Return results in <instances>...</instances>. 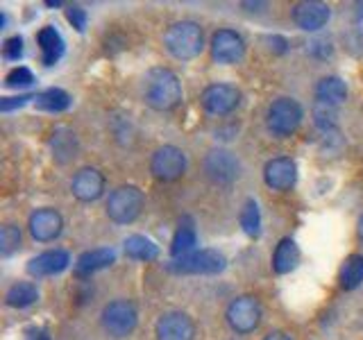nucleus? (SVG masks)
I'll list each match as a JSON object with an SVG mask.
<instances>
[{
    "mask_svg": "<svg viewBox=\"0 0 363 340\" xmlns=\"http://www.w3.org/2000/svg\"><path fill=\"white\" fill-rule=\"evenodd\" d=\"M143 102L155 111H170L182 102V82L170 68H152L143 77Z\"/></svg>",
    "mask_w": 363,
    "mask_h": 340,
    "instance_id": "obj_1",
    "label": "nucleus"
},
{
    "mask_svg": "<svg viewBox=\"0 0 363 340\" xmlns=\"http://www.w3.org/2000/svg\"><path fill=\"white\" fill-rule=\"evenodd\" d=\"M164 45L179 62L196 60L204 50V32L196 21H177L164 32Z\"/></svg>",
    "mask_w": 363,
    "mask_h": 340,
    "instance_id": "obj_2",
    "label": "nucleus"
},
{
    "mask_svg": "<svg viewBox=\"0 0 363 340\" xmlns=\"http://www.w3.org/2000/svg\"><path fill=\"white\" fill-rule=\"evenodd\" d=\"M143 209V193L139 186L125 184L109 193L107 198V215L116 225H130L141 215Z\"/></svg>",
    "mask_w": 363,
    "mask_h": 340,
    "instance_id": "obj_3",
    "label": "nucleus"
},
{
    "mask_svg": "<svg viewBox=\"0 0 363 340\" xmlns=\"http://www.w3.org/2000/svg\"><path fill=\"white\" fill-rule=\"evenodd\" d=\"M100 322L109 338L123 340L136 329L139 313H136V306L130 300H113L102 309Z\"/></svg>",
    "mask_w": 363,
    "mask_h": 340,
    "instance_id": "obj_4",
    "label": "nucleus"
},
{
    "mask_svg": "<svg viewBox=\"0 0 363 340\" xmlns=\"http://www.w3.org/2000/svg\"><path fill=\"white\" fill-rule=\"evenodd\" d=\"M227 266V259L218 249H196L193 254L173 259L168 264L170 272L177 275H218Z\"/></svg>",
    "mask_w": 363,
    "mask_h": 340,
    "instance_id": "obj_5",
    "label": "nucleus"
},
{
    "mask_svg": "<svg viewBox=\"0 0 363 340\" xmlns=\"http://www.w3.org/2000/svg\"><path fill=\"white\" fill-rule=\"evenodd\" d=\"M304 111L300 107L298 100L293 98H277L272 105L268 107V130L275 134V136H291L293 132H298L300 123H302Z\"/></svg>",
    "mask_w": 363,
    "mask_h": 340,
    "instance_id": "obj_6",
    "label": "nucleus"
},
{
    "mask_svg": "<svg viewBox=\"0 0 363 340\" xmlns=\"http://www.w3.org/2000/svg\"><path fill=\"white\" fill-rule=\"evenodd\" d=\"M227 324L236 334H252L261 322V304L252 295H241L227 306Z\"/></svg>",
    "mask_w": 363,
    "mask_h": 340,
    "instance_id": "obj_7",
    "label": "nucleus"
},
{
    "mask_svg": "<svg viewBox=\"0 0 363 340\" xmlns=\"http://www.w3.org/2000/svg\"><path fill=\"white\" fill-rule=\"evenodd\" d=\"M150 170L159 181H175L186 173V154L175 145L157 147L150 159Z\"/></svg>",
    "mask_w": 363,
    "mask_h": 340,
    "instance_id": "obj_8",
    "label": "nucleus"
},
{
    "mask_svg": "<svg viewBox=\"0 0 363 340\" xmlns=\"http://www.w3.org/2000/svg\"><path fill=\"white\" fill-rule=\"evenodd\" d=\"M204 173L207 177L218 186H230L232 181L238 179V173H241V166H238L236 157L230 150H211L204 157Z\"/></svg>",
    "mask_w": 363,
    "mask_h": 340,
    "instance_id": "obj_9",
    "label": "nucleus"
},
{
    "mask_svg": "<svg viewBox=\"0 0 363 340\" xmlns=\"http://www.w3.org/2000/svg\"><path fill=\"white\" fill-rule=\"evenodd\" d=\"M157 340H193L196 338V322L184 311H166L159 315L155 324Z\"/></svg>",
    "mask_w": 363,
    "mask_h": 340,
    "instance_id": "obj_10",
    "label": "nucleus"
},
{
    "mask_svg": "<svg viewBox=\"0 0 363 340\" xmlns=\"http://www.w3.org/2000/svg\"><path fill=\"white\" fill-rule=\"evenodd\" d=\"M202 107L211 116H227L241 102V91L232 84H211L202 91Z\"/></svg>",
    "mask_w": 363,
    "mask_h": 340,
    "instance_id": "obj_11",
    "label": "nucleus"
},
{
    "mask_svg": "<svg viewBox=\"0 0 363 340\" xmlns=\"http://www.w3.org/2000/svg\"><path fill=\"white\" fill-rule=\"evenodd\" d=\"M211 60L216 64H236L245 55V41L234 30H218L211 37Z\"/></svg>",
    "mask_w": 363,
    "mask_h": 340,
    "instance_id": "obj_12",
    "label": "nucleus"
},
{
    "mask_svg": "<svg viewBox=\"0 0 363 340\" xmlns=\"http://www.w3.org/2000/svg\"><path fill=\"white\" fill-rule=\"evenodd\" d=\"M30 236L39 243H50L55 238H60L64 230V218L60 211L55 209H37L28 220Z\"/></svg>",
    "mask_w": 363,
    "mask_h": 340,
    "instance_id": "obj_13",
    "label": "nucleus"
},
{
    "mask_svg": "<svg viewBox=\"0 0 363 340\" xmlns=\"http://www.w3.org/2000/svg\"><path fill=\"white\" fill-rule=\"evenodd\" d=\"M293 23L304 32H318L323 30L329 18H332V9L325 3H315V0H304V3H298L291 11Z\"/></svg>",
    "mask_w": 363,
    "mask_h": 340,
    "instance_id": "obj_14",
    "label": "nucleus"
},
{
    "mask_svg": "<svg viewBox=\"0 0 363 340\" xmlns=\"http://www.w3.org/2000/svg\"><path fill=\"white\" fill-rule=\"evenodd\" d=\"M264 181L272 191H291L298 181V166L289 157L270 159L264 166Z\"/></svg>",
    "mask_w": 363,
    "mask_h": 340,
    "instance_id": "obj_15",
    "label": "nucleus"
},
{
    "mask_svg": "<svg viewBox=\"0 0 363 340\" xmlns=\"http://www.w3.org/2000/svg\"><path fill=\"white\" fill-rule=\"evenodd\" d=\"M68 266H71V254L66 249H48V252H41L28 261V275L37 279L52 277L64 272Z\"/></svg>",
    "mask_w": 363,
    "mask_h": 340,
    "instance_id": "obj_16",
    "label": "nucleus"
},
{
    "mask_svg": "<svg viewBox=\"0 0 363 340\" xmlns=\"http://www.w3.org/2000/svg\"><path fill=\"white\" fill-rule=\"evenodd\" d=\"M102 191H105V177L98 168H79L71 181V193L79 202H96Z\"/></svg>",
    "mask_w": 363,
    "mask_h": 340,
    "instance_id": "obj_17",
    "label": "nucleus"
},
{
    "mask_svg": "<svg viewBox=\"0 0 363 340\" xmlns=\"http://www.w3.org/2000/svg\"><path fill=\"white\" fill-rule=\"evenodd\" d=\"M113 261H116V252H113L111 247L89 249V252L77 256V261H75V275L77 277H89V275H94V272H98V270L109 268Z\"/></svg>",
    "mask_w": 363,
    "mask_h": 340,
    "instance_id": "obj_18",
    "label": "nucleus"
},
{
    "mask_svg": "<svg viewBox=\"0 0 363 340\" xmlns=\"http://www.w3.org/2000/svg\"><path fill=\"white\" fill-rule=\"evenodd\" d=\"M37 43H39V50H41V62L45 66H55L57 62L62 60V55L66 50L64 37L60 34V30L52 28V26H45V28L39 30Z\"/></svg>",
    "mask_w": 363,
    "mask_h": 340,
    "instance_id": "obj_19",
    "label": "nucleus"
},
{
    "mask_svg": "<svg viewBox=\"0 0 363 340\" xmlns=\"http://www.w3.org/2000/svg\"><path fill=\"white\" fill-rule=\"evenodd\" d=\"M347 100V84L336 75L320 77L315 84V102H325V105L338 107L340 102Z\"/></svg>",
    "mask_w": 363,
    "mask_h": 340,
    "instance_id": "obj_20",
    "label": "nucleus"
},
{
    "mask_svg": "<svg viewBox=\"0 0 363 340\" xmlns=\"http://www.w3.org/2000/svg\"><path fill=\"white\" fill-rule=\"evenodd\" d=\"M300 264V249L298 243L293 238H281L275 247V254H272V270L277 275H289Z\"/></svg>",
    "mask_w": 363,
    "mask_h": 340,
    "instance_id": "obj_21",
    "label": "nucleus"
},
{
    "mask_svg": "<svg viewBox=\"0 0 363 340\" xmlns=\"http://www.w3.org/2000/svg\"><path fill=\"white\" fill-rule=\"evenodd\" d=\"M196 245H198V234H196V227L189 218H184L179 222L177 232L173 236V243H170V256L173 259H182L186 254L196 252Z\"/></svg>",
    "mask_w": 363,
    "mask_h": 340,
    "instance_id": "obj_22",
    "label": "nucleus"
},
{
    "mask_svg": "<svg viewBox=\"0 0 363 340\" xmlns=\"http://www.w3.org/2000/svg\"><path fill=\"white\" fill-rule=\"evenodd\" d=\"M52 154L60 164L71 162V159L77 157V139H75V132L66 130V128H57L52 132Z\"/></svg>",
    "mask_w": 363,
    "mask_h": 340,
    "instance_id": "obj_23",
    "label": "nucleus"
},
{
    "mask_svg": "<svg viewBox=\"0 0 363 340\" xmlns=\"http://www.w3.org/2000/svg\"><path fill=\"white\" fill-rule=\"evenodd\" d=\"M123 249L125 254L134 261H155L159 256V247L150 241V238H145L141 234H134V236H128L123 243Z\"/></svg>",
    "mask_w": 363,
    "mask_h": 340,
    "instance_id": "obj_24",
    "label": "nucleus"
},
{
    "mask_svg": "<svg viewBox=\"0 0 363 340\" xmlns=\"http://www.w3.org/2000/svg\"><path fill=\"white\" fill-rule=\"evenodd\" d=\"M34 107L48 113H62L71 107V96L66 94L64 89H45L41 94H37L34 98Z\"/></svg>",
    "mask_w": 363,
    "mask_h": 340,
    "instance_id": "obj_25",
    "label": "nucleus"
},
{
    "mask_svg": "<svg viewBox=\"0 0 363 340\" xmlns=\"http://www.w3.org/2000/svg\"><path fill=\"white\" fill-rule=\"evenodd\" d=\"M37 300H39V288L32 281H18L5 293L7 306H14V309H28V306L37 304Z\"/></svg>",
    "mask_w": 363,
    "mask_h": 340,
    "instance_id": "obj_26",
    "label": "nucleus"
},
{
    "mask_svg": "<svg viewBox=\"0 0 363 340\" xmlns=\"http://www.w3.org/2000/svg\"><path fill=\"white\" fill-rule=\"evenodd\" d=\"M363 283V254H350L340 266V286L354 290Z\"/></svg>",
    "mask_w": 363,
    "mask_h": 340,
    "instance_id": "obj_27",
    "label": "nucleus"
},
{
    "mask_svg": "<svg viewBox=\"0 0 363 340\" xmlns=\"http://www.w3.org/2000/svg\"><path fill=\"white\" fill-rule=\"evenodd\" d=\"M241 230L245 236L257 238L261 234V213H259V204L255 200H245L243 209H241Z\"/></svg>",
    "mask_w": 363,
    "mask_h": 340,
    "instance_id": "obj_28",
    "label": "nucleus"
},
{
    "mask_svg": "<svg viewBox=\"0 0 363 340\" xmlns=\"http://www.w3.org/2000/svg\"><path fill=\"white\" fill-rule=\"evenodd\" d=\"M313 123L318 130L332 132L338 125V111L334 105H325V102H315L313 105Z\"/></svg>",
    "mask_w": 363,
    "mask_h": 340,
    "instance_id": "obj_29",
    "label": "nucleus"
},
{
    "mask_svg": "<svg viewBox=\"0 0 363 340\" xmlns=\"http://www.w3.org/2000/svg\"><path fill=\"white\" fill-rule=\"evenodd\" d=\"M21 247V230L16 225L0 227V254L11 256Z\"/></svg>",
    "mask_w": 363,
    "mask_h": 340,
    "instance_id": "obj_30",
    "label": "nucleus"
},
{
    "mask_svg": "<svg viewBox=\"0 0 363 340\" xmlns=\"http://www.w3.org/2000/svg\"><path fill=\"white\" fill-rule=\"evenodd\" d=\"M32 84H34V75L26 66L14 68V71H9L5 77V86H9V89H28Z\"/></svg>",
    "mask_w": 363,
    "mask_h": 340,
    "instance_id": "obj_31",
    "label": "nucleus"
},
{
    "mask_svg": "<svg viewBox=\"0 0 363 340\" xmlns=\"http://www.w3.org/2000/svg\"><path fill=\"white\" fill-rule=\"evenodd\" d=\"M3 57L7 62H18L23 57V37H9L3 43Z\"/></svg>",
    "mask_w": 363,
    "mask_h": 340,
    "instance_id": "obj_32",
    "label": "nucleus"
},
{
    "mask_svg": "<svg viewBox=\"0 0 363 340\" xmlns=\"http://www.w3.org/2000/svg\"><path fill=\"white\" fill-rule=\"evenodd\" d=\"M66 18H68V23L77 30V32H84L86 30V21H89V16H86V9H82L79 5H71L66 9Z\"/></svg>",
    "mask_w": 363,
    "mask_h": 340,
    "instance_id": "obj_33",
    "label": "nucleus"
},
{
    "mask_svg": "<svg viewBox=\"0 0 363 340\" xmlns=\"http://www.w3.org/2000/svg\"><path fill=\"white\" fill-rule=\"evenodd\" d=\"M37 96L32 94H23V96H16V98H3L0 100V111H11V109H18L23 105H28L30 100H34Z\"/></svg>",
    "mask_w": 363,
    "mask_h": 340,
    "instance_id": "obj_34",
    "label": "nucleus"
},
{
    "mask_svg": "<svg viewBox=\"0 0 363 340\" xmlns=\"http://www.w3.org/2000/svg\"><path fill=\"white\" fill-rule=\"evenodd\" d=\"M268 43H270V50L277 52V55H284L289 50V41L284 37H277V34H275V37H268Z\"/></svg>",
    "mask_w": 363,
    "mask_h": 340,
    "instance_id": "obj_35",
    "label": "nucleus"
},
{
    "mask_svg": "<svg viewBox=\"0 0 363 340\" xmlns=\"http://www.w3.org/2000/svg\"><path fill=\"white\" fill-rule=\"evenodd\" d=\"M28 340H50V336H48L45 329L32 327V329H28Z\"/></svg>",
    "mask_w": 363,
    "mask_h": 340,
    "instance_id": "obj_36",
    "label": "nucleus"
},
{
    "mask_svg": "<svg viewBox=\"0 0 363 340\" xmlns=\"http://www.w3.org/2000/svg\"><path fill=\"white\" fill-rule=\"evenodd\" d=\"M264 340H293V338L286 332H270Z\"/></svg>",
    "mask_w": 363,
    "mask_h": 340,
    "instance_id": "obj_37",
    "label": "nucleus"
},
{
    "mask_svg": "<svg viewBox=\"0 0 363 340\" xmlns=\"http://www.w3.org/2000/svg\"><path fill=\"white\" fill-rule=\"evenodd\" d=\"M60 0H45V7H60Z\"/></svg>",
    "mask_w": 363,
    "mask_h": 340,
    "instance_id": "obj_38",
    "label": "nucleus"
},
{
    "mask_svg": "<svg viewBox=\"0 0 363 340\" xmlns=\"http://www.w3.org/2000/svg\"><path fill=\"white\" fill-rule=\"evenodd\" d=\"M359 238H361V241H363V215H361V218H359Z\"/></svg>",
    "mask_w": 363,
    "mask_h": 340,
    "instance_id": "obj_39",
    "label": "nucleus"
},
{
    "mask_svg": "<svg viewBox=\"0 0 363 340\" xmlns=\"http://www.w3.org/2000/svg\"><path fill=\"white\" fill-rule=\"evenodd\" d=\"M357 14H359V21H363V3L359 5V11H357Z\"/></svg>",
    "mask_w": 363,
    "mask_h": 340,
    "instance_id": "obj_40",
    "label": "nucleus"
}]
</instances>
